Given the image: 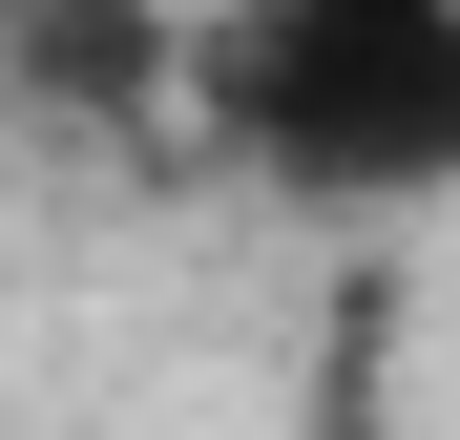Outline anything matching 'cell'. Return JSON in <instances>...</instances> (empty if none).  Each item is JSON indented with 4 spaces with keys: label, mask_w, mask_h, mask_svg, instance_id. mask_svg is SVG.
Returning <instances> with one entry per match:
<instances>
[{
    "label": "cell",
    "mask_w": 460,
    "mask_h": 440,
    "mask_svg": "<svg viewBox=\"0 0 460 440\" xmlns=\"http://www.w3.org/2000/svg\"><path fill=\"white\" fill-rule=\"evenodd\" d=\"M189 126L293 210H460V0H230L189 22Z\"/></svg>",
    "instance_id": "obj_1"
},
{
    "label": "cell",
    "mask_w": 460,
    "mask_h": 440,
    "mask_svg": "<svg viewBox=\"0 0 460 440\" xmlns=\"http://www.w3.org/2000/svg\"><path fill=\"white\" fill-rule=\"evenodd\" d=\"M0 85L42 126H189V0H0Z\"/></svg>",
    "instance_id": "obj_2"
}]
</instances>
